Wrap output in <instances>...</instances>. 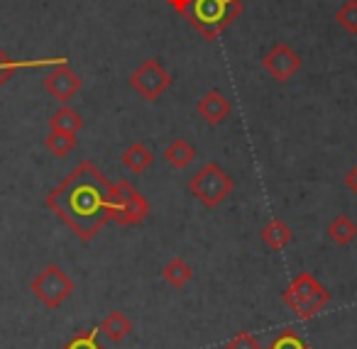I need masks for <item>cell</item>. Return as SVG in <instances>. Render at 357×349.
<instances>
[{
    "label": "cell",
    "instance_id": "4",
    "mask_svg": "<svg viewBox=\"0 0 357 349\" xmlns=\"http://www.w3.org/2000/svg\"><path fill=\"white\" fill-rule=\"evenodd\" d=\"M30 288H32V293H35V298L40 300L45 308L56 310L66 303V298L74 293L76 286H74V281H71V276L66 274L59 264H47L45 269L32 279Z\"/></svg>",
    "mask_w": 357,
    "mask_h": 349
},
{
    "label": "cell",
    "instance_id": "16",
    "mask_svg": "<svg viewBox=\"0 0 357 349\" xmlns=\"http://www.w3.org/2000/svg\"><path fill=\"white\" fill-rule=\"evenodd\" d=\"M50 130L56 132H66V134H79L84 130V118L76 113L69 105H61L59 110H54L50 118Z\"/></svg>",
    "mask_w": 357,
    "mask_h": 349
},
{
    "label": "cell",
    "instance_id": "14",
    "mask_svg": "<svg viewBox=\"0 0 357 349\" xmlns=\"http://www.w3.org/2000/svg\"><path fill=\"white\" fill-rule=\"evenodd\" d=\"M123 164H125V169H130L132 173H144L149 166H152V162H154V154H152V149L147 147V144H142V142H132L128 149L123 152Z\"/></svg>",
    "mask_w": 357,
    "mask_h": 349
},
{
    "label": "cell",
    "instance_id": "23",
    "mask_svg": "<svg viewBox=\"0 0 357 349\" xmlns=\"http://www.w3.org/2000/svg\"><path fill=\"white\" fill-rule=\"evenodd\" d=\"M225 349H262V344H259V339L252 332H238L225 344Z\"/></svg>",
    "mask_w": 357,
    "mask_h": 349
},
{
    "label": "cell",
    "instance_id": "25",
    "mask_svg": "<svg viewBox=\"0 0 357 349\" xmlns=\"http://www.w3.org/2000/svg\"><path fill=\"white\" fill-rule=\"evenodd\" d=\"M167 3L174 8V10L178 13V15H184V13H186V8H189V3H191V0H167Z\"/></svg>",
    "mask_w": 357,
    "mask_h": 349
},
{
    "label": "cell",
    "instance_id": "9",
    "mask_svg": "<svg viewBox=\"0 0 357 349\" xmlns=\"http://www.w3.org/2000/svg\"><path fill=\"white\" fill-rule=\"evenodd\" d=\"M42 86H45V91L52 98L64 105L81 91V79L69 64H59V66H52V71L45 76Z\"/></svg>",
    "mask_w": 357,
    "mask_h": 349
},
{
    "label": "cell",
    "instance_id": "24",
    "mask_svg": "<svg viewBox=\"0 0 357 349\" xmlns=\"http://www.w3.org/2000/svg\"><path fill=\"white\" fill-rule=\"evenodd\" d=\"M345 186L350 188V191L357 196V166H355V169H350V171H347V176H345Z\"/></svg>",
    "mask_w": 357,
    "mask_h": 349
},
{
    "label": "cell",
    "instance_id": "13",
    "mask_svg": "<svg viewBox=\"0 0 357 349\" xmlns=\"http://www.w3.org/2000/svg\"><path fill=\"white\" fill-rule=\"evenodd\" d=\"M291 240H294L291 227H289L284 220H279V217L269 220L267 225L262 227V242L272 251H282L284 247H289V242H291Z\"/></svg>",
    "mask_w": 357,
    "mask_h": 349
},
{
    "label": "cell",
    "instance_id": "17",
    "mask_svg": "<svg viewBox=\"0 0 357 349\" xmlns=\"http://www.w3.org/2000/svg\"><path fill=\"white\" fill-rule=\"evenodd\" d=\"M162 276L172 288H184L191 279H194V269L186 259L181 256H174V259L167 261V266L162 269Z\"/></svg>",
    "mask_w": 357,
    "mask_h": 349
},
{
    "label": "cell",
    "instance_id": "3",
    "mask_svg": "<svg viewBox=\"0 0 357 349\" xmlns=\"http://www.w3.org/2000/svg\"><path fill=\"white\" fill-rule=\"evenodd\" d=\"M331 290L321 284L313 274H298L291 281L287 290L282 293V300L291 313H296L298 320H313L328 303H331Z\"/></svg>",
    "mask_w": 357,
    "mask_h": 349
},
{
    "label": "cell",
    "instance_id": "21",
    "mask_svg": "<svg viewBox=\"0 0 357 349\" xmlns=\"http://www.w3.org/2000/svg\"><path fill=\"white\" fill-rule=\"evenodd\" d=\"M98 332L100 327L86 329V332H79L69 339L61 349H105L103 344H98Z\"/></svg>",
    "mask_w": 357,
    "mask_h": 349
},
{
    "label": "cell",
    "instance_id": "6",
    "mask_svg": "<svg viewBox=\"0 0 357 349\" xmlns=\"http://www.w3.org/2000/svg\"><path fill=\"white\" fill-rule=\"evenodd\" d=\"M149 215V203L128 178L113 183V222L123 227L139 225Z\"/></svg>",
    "mask_w": 357,
    "mask_h": 349
},
{
    "label": "cell",
    "instance_id": "19",
    "mask_svg": "<svg viewBox=\"0 0 357 349\" xmlns=\"http://www.w3.org/2000/svg\"><path fill=\"white\" fill-rule=\"evenodd\" d=\"M45 147L50 149L54 157H69L76 147V134H66V132H56L50 130V134L45 137Z\"/></svg>",
    "mask_w": 357,
    "mask_h": 349
},
{
    "label": "cell",
    "instance_id": "15",
    "mask_svg": "<svg viewBox=\"0 0 357 349\" xmlns=\"http://www.w3.org/2000/svg\"><path fill=\"white\" fill-rule=\"evenodd\" d=\"M164 159H167L174 169H178V171H181V169H186V166H191V164H194L196 149H194V144H191L189 139L178 137V139H174L167 149H164Z\"/></svg>",
    "mask_w": 357,
    "mask_h": 349
},
{
    "label": "cell",
    "instance_id": "8",
    "mask_svg": "<svg viewBox=\"0 0 357 349\" xmlns=\"http://www.w3.org/2000/svg\"><path fill=\"white\" fill-rule=\"evenodd\" d=\"M262 66L274 81H279V84H287V81L291 79L298 69H301V56H298L289 45L279 42V45H274L272 49L264 54Z\"/></svg>",
    "mask_w": 357,
    "mask_h": 349
},
{
    "label": "cell",
    "instance_id": "22",
    "mask_svg": "<svg viewBox=\"0 0 357 349\" xmlns=\"http://www.w3.org/2000/svg\"><path fill=\"white\" fill-rule=\"evenodd\" d=\"M337 25L350 35H357V0H347L345 6L335 13Z\"/></svg>",
    "mask_w": 357,
    "mask_h": 349
},
{
    "label": "cell",
    "instance_id": "20",
    "mask_svg": "<svg viewBox=\"0 0 357 349\" xmlns=\"http://www.w3.org/2000/svg\"><path fill=\"white\" fill-rule=\"evenodd\" d=\"M267 349H311V344H308L301 334L294 332V329H284L282 334H277V337L269 342Z\"/></svg>",
    "mask_w": 357,
    "mask_h": 349
},
{
    "label": "cell",
    "instance_id": "10",
    "mask_svg": "<svg viewBox=\"0 0 357 349\" xmlns=\"http://www.w3.org/2000/svg\"><path fill=\"white\" fill-rule=\"evenodd\" d=\"M196 113H199L208 125H220L230 113H233V105H230V100L225 98L220 91H208V93L196 103Z\"/></svg>",
    "mask_w": 357,
    "mask_h": 349
},
{
    "label": "cell",
    "instance_id": "1",
    "mask_svg": "<svg viewBox=\"0 0 357 349\" xmlns=\"http://www.w3.org/2000/svg\"><path fill=\"white\" fill-rule=\"evenodd\" d=\"M45 205L81 242H93L96 235L113 220V183L86 159L71 169L59 186L52 188Z\"/></svg>",
    "mask_w": 357,
    "mask_h": 349
},
{
    "label": "cell",
    "instance_id": "18",
    "mask_svg": "<svg viewBox=\"0 0 357 349\" xmlns=\"http://www.w3.org/2000/svg\"><path fill=\"white\" fill-rule=\"evenodd\" d=\"M357 235V225L347 215H337L335 220L328 225V237L335 242L337 247H347Z\"/></svg>",
    "mask_w": 357,
    "mask_h": 349
},
{
    "label": "cell",
    "instance_id": "12",
    "mask_svg": "<svg viewBox=\"0 0 357 349\" xmlns=\"http://www.w3.org/2000/svg\"><path fill=\"white\" fill-rule=\"evenodd\" d=\"M100 332H103L113 344H120V342H125V337H128L130 332H132V323H130L128 315L120 313V310H110V313L103 318V323H100Z\"/></svg>",
    "mask_w": 357,
    "mask_h": 349
},
{
    "label": "cell",
    "instance_id": "11",
    "mask_svg": "<svg viewBox=\"0 0 357 349\" xmlns=\"http://www.w3.org/2000/svg\"><path fill=\"white\" fill-rule=\"evenodd\" d=\"M59 64H69L66 56H50V59H20L13 61L6 52L0 49V88L3 84L13 79V74L20 69H45V66H59Z\"/></svg>",
    "mask_w": 357,
    "mask_h": 349
},
{
    "label": "cell",
    "instance_id": "5",
    "mask_svg": "<svg viewBox=\"0 0 357 349\" xmlns=\"http://www.w3.org/2000/svg\"><path fill=\"white\" fill-rule=\"evenodd\" d=\"M235 183L228 176L223 166H218L215 162H208L194 178L189 181L191 196H196L206 208H218L225 198L233 193Z\"/></svg>",
    "mask_w": 357,
    "mask_h": 349
},
{
    "label": "cell",
    "instance_id": "7",
    "mask_svg": "<svg viewBox=\"0 0 357 349\" xmlns=\"http://www.w3.org/2000/svg\"><path fill=\"white\" fill-rule=\"evenodd\" d=\"M130 86L144 100H157L172 86V74L157 59H147L130 74Z\"/></svg>",
    "mask_w": 357,
    "mask_h": 349
},
{
    "label": "cell",
    "instance_id": "2",
    "mask_svg": "<svg viewBox=\"0 0 357 349\" xmlns=\"http://www.w3.org/2000/svg\"><path fill=\"white\" fill-rule=\"evenodd\" d=\"M243 13V0H191L184 17L204 40L213 42Z\"/></svg>",
    "mask_w": 357,
    "mask_h": 349
}]
</instances>
